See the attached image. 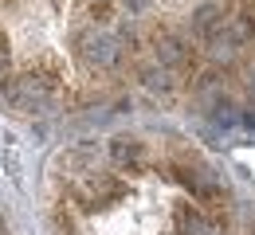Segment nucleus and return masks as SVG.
Returning <instances> with one entry per match:
<instances>
[{"mask_svg":"<svg viewBox=\"0 0 255 235\" xmlns=\"http://www.w3.org/2000/svg\"><path fill=\"white\" fill-rule=\"evenodd\" d=\"M75 59L87 71H110V67H118L122 47L98 28H83V32H75Z\"/></svg>","mask_w":255,"mask_h":235,"instance_id":"f257e3e1","label":"nucleus"},{"mask_svg":"<svg viewBox=\"0 0 255 235\" xmlns=\"http://www.w3.org/2000/svg\"><path fill=\"white\" fill-rule=\"evenodd\" d=\"M47 90H51L47 75H20V78L4 82V98L12 102L20 114H35L43 106V98H47Z\"/></svg>","mask_w":255,"mask_h":235,"instance_id":"f03ea898","label":"nucleus"},{"mask_svg":"<svg viewBox=\"0 0 255 235\" xmlns=\"http://www.w3.org/2000/svg\"><path fill=\"white\" fill-rule=\"evenodd\" d=\"M153 59H157L161 67H169V71H181V67L192 59V47L181 39V35L161 32L157 39H153Z\"/></svg>","mask_w":255,"mask_h":235,"instance_id":"7ed1b4c3","label":"nucleus"},{"mask_svg":"<svg viewBox=\"0 0 255 235\" xmlns=\"http://www.w3.org/2000/svg\"><path fill=\"white\" fill-rule=\"evenodd\" d=\"M110 161L118 168L137 172V168H145V161H149V149H145V141H137V137H114V141H110Z\"/></svg>","mask_w":255,"mask_h":235,"instance_id":"20e7f679","label":"nucleus"},{"mask_svg":"<svg viewBox=\"0 0 255 235\" xmlns=\"http://www.w3.org/2000/svg\"><path fill=\"white\" fill-rule=\"evenodd\" d=\"M224 20H228V12H224V4H212V0H204V4H196L189 16V28L196 39H208L212 32H220Z\"/></svg>","mask_w":255,"mask_h":235,"instance_id":"39448f33","label":"nucleus"},{"mask_svg":"<svg viewBox=\"0 0 255 235\" xmlns=\"http://www.w3.org/2000/svg\"><path fill=\"white\" fill-rule=\"evenodd\" d=\"M177 172H181V184L196 200H216L220 196V180H216L212 168H177Z\"/></svg>","mask_w":255,"mask_h":235,"instance_id":"423d86ee","label":"nucleus"},{"mask_svg":"<svg viewBox=\"0 0 255 235\" xmlns=\"http://www.w3.org/2000/svg\"><path fill=\"white\" fill-rule=\"evenodd\" d=\"M204 51H208V59H216V63H232L236 59V51H240V35L232 32V24L224 20L220 32H212L204 39Z\"/></svg>","mask_w":255,"mask_h":235,"instance_id":"0eeeda50","label":"nucleus"},{"mask_svg":"<svg viewBox=\"0 0 255 235\" xmlns=\"http://www.w3.org/2000/svg\"><path fill=\"white\" fill-rule=\"evenodd\" d=\"M208 122H212L216 130H236V126H240V106L220 94L216 102H208Z\"/></svg>","mask_w":255,"mask_h":235,"instance_id":"6e6552de","label":"nucleus"},{"mask_svg":"<svg viewBox=\"0 0 255 235\" xmlns=\"http://www.w3.org/2000/svg\"><path fill=\"white\" fill-rule=\"evenodd\" d=\"M177 235H212V228L200 212H192V204H181L177 208Z\"/></svg>","mask_w":255,"mask_h":235,"instance_id":"1a4fd4ad","label":"nucleus"},{"mask_svg":"<svg viewBox=\"0 0 255 235\" xmlns=\"http://www.w3.org/2000/svg\"><path fill=\"white\" fill-rule=\"evenodd\" d=\"M141 78H145V86H149V90H161V94H165V90H173V71L161 67V63H157V67H149Z\"/></svg>","mask_w":255,"mask_h":235,"instance_id":"9d476101","label":"nucleus"},{"mask_svg":"<svg viewBox=\"0 0 255 235\" xmlns=\"http://www.w3.org/2000/svg\"><path fill=\"white\" fill-rule=\"evenodd\" d=\"M0 165H4V172H8L12 180H20V153H16L12 145H8L4 153H0Z\"/></svg>","mask_w":255,"mask_h":235,"instance_id":"9b49d317","label":"nucleus"},{"mask_svg":"<svg viewBox=\"0 0 255 235\" xmlns=\"http://www.w3.org/2000/svg\"><path fill=\"white\" fill-rule=\"evenodd\" d=\"M149 4H153V0H122V8H126L129 16H141V12L149 8Z\"/></svg>","mask_w":255,"mask_h":235,"instance_id":"f8f14e48","label":"nucleus"},{"mask_svg":"<svg viewBox=\"0 0 255 235\" xmlns=\"http://www.w3.org/2000/svg\"><path fill=\"white\" fill-rule=\"evenodd\" d=\"M240 126H244V130H252V134H255V110H240Z\"/></svg>","mask_w":255,"mask_h":235,"instance_id":"ddd939ff","label":"nucleus"},{"mask_svg":"<svg viewBox=\"0 0 255 235\" xmlns=\"http://www.w3.org/2000/svg\"><path fill=\"white\" fill-rule=\"evenodd\" d=\"M8 75V43H0V78Z\"/></svg>","mask_w":255,"mask_h":235,"instance_id":"4468645a","label":"nucleus"},{"mask_svg":"<svg viewBox=\"0 0 255 235\" xmlns=\"http://www.w3.org/2000/svg\"><path fill=\"white\" fill-rule=\"evenodd\" d=\"M0 235H4V228H0Z\"/></svg>","mask_w":255,"mask_h":235,"instance_id":"2eb2a0df","label":"nucleus"}]
</instances>
